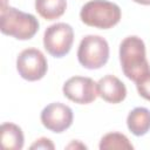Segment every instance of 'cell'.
Segmentation results:
<instances>
[{"instance_id": "e0dca14e", "label": "cell", "mask_w": 150, "mask_h": 150, "mask_svg": "<svg viewBox=\"0 0 150 150\" xmlns=\"http://www.w3.org/2000/svg\"><path fill=\"white\" fill-rule=\"evenodd\" d=\"M137 4H141V5H150V0H132Z\"/></svg>"}, {"instance_id": "8992f818", "label": "cell", "mask_w": 150, "mask_h": 150, "mask_svg": "<svg viewBox=\"0 0 150 150\" xmlns=\"http://www.w3.org/2000/svg\"><path fill=\"white\" fill-rule=\"evenodd\" d=\"M47 60L42 52L36 48L23 49L16 59L19 75L27 81L41 80L47 73Z\"/></svg>"}, {"instance_id": "52a82bcc", "label": "cell", "mask_w": 150, "mask_h": 150, "mask_svg": "<svg viewBox=\"0 0 150 150\" xmlns=\"http://www.w3.org/2000/svg\"><path fill=\"white\" fill-rule=\"evenodd\" d=\"M63 95L79 104H89L98 96L97 83L86 76H73L62 87Z\"/></svg>"}, {"instance_id": "6da1fadb", "label": "cell", "mask_w": 150, "mask_h": 150, "mask_svg": "<svg viewBox=\"0 0 150 150\" xmlns=\"http://www.w3.org/2000/svg\"><path fill=\"white\" fill-rule=\"evenodd\" d=\"M120 62L124 75L135 82L150 71V66L145 57V45L141 38L132 35L121 42Z\"/></svg>"}, {"instance_id": "9c48e42d", "label": "cell", "mask_w": 150, "mask_h": 150, "mask_svg": "<svg viewBox=\"0 0 150 150\" xmlns=\"http://www.w3.org/2000/svg\"><path fill=\"white\" fill-rule=\"evenodd\" d=\"M98 96L109 103H120L127 96L125 84L114 75H105L97 82Z\"/></svg>"}, {"instance_id": "4fadbf2b", "label": "cell", "mask_w": 150, "mask_h": 150, "mask_svg": "<svg viewBox=\"0 0 150 150\" xmlns=\"http://www.w3.org/2000/svg\"><path fill=\"white\" fill-rule=\"evenodd\" d=\"M100 149L101 150H110V149L132 150L134 145L129 142L125 135L120 134V132H109L101 138Z\"/></svg>"}, {"instance_id": "5bb4252c", "label": "cell", "mask_w": 150, "mask_h": 150, "mask_svg": "<svg viewBox=\"0 0 150 150\" xmlns=\"http://www.w3.org/2000/svg\"><path fill=\"white\" fill-rule=\"evenodd\" d=\"M136 88L138 94L143 98L150 101V71H148L136 81Z\"/></svg>"}, {"instance_id": "ba28073f", "label": "cell", "mask_w": 150, "mask_h": 150, "mask_svg": "<svg viewBox=\"0 0 150 150\" xmlns=\"http://www.w3.org/2000/svg\"><path fill=\"white\" fill-rule=\"evenodd\" d=\"M41 122L53 132H62L73 123V110L60 102L50 103L41 111Z\"/></svg>"}, {"instance_id": "8fae6325", "label": "cell", "mask_w": 150, "mask_h": 150, "mask_svg": "<svg viewBox=\"0 0 150 150\" xmlns=\"http://www.w3.org/2000/svg\"><path fill=\"white\" fill-rule=\"evenodd\" d=\"M1 145L4 149L20 150L23 146V132L14 123H4L1 125Z\"/></svg>"}, {"instance_id": "9a60e30c", "label": "cell", "mask_w": 150, "mask_h": 150, "mask_svg": "<svg viewBox=\"0 0 150 150\" xmlns=\"http://www.w3.org/2000/svg\"><path fill=\"white\" fill-rule=\"evenodd\" d=\"M55 146L53 144V142L49 139V138H46V137H41L39 139H36L32 145H30V149H43V150H53Z\"/></svg>"}, {"instance_id": "7c38bea8", "label": "cell", "mask_w": 150, "mask_h": 150, "mask_svg": "<svg viewBox=\"0 0 150 150\" xmlns=\"http://www.w3.org/2000/svg\"><path fill=\"white\" fill-rule=\"evenodd\" d=\"M66 8V0H35V11L46 20L59 19L63 15Z\"/></svg>"}, {"instance_id": "7a4b0ae2", "label": "cell", "mask_w": 150, "mask_h": 150, "mask_svg": "<svg viewBox=\"0 0 150 150\" xmlns=\"http://www.w3.org/2000/svg\"><path fill=\"white\" fill-rule=\"evenodd\" d=\"M39 26L40 23L33 14L25 13L14 7H1L0 30L5 35L18 40H28L36 34Z\"/></svg>"}, {"instance_id": "5b68a950", "label": "cell", "mask_w": 150, "mask_h": 150, "mask_svg": "<svg viewBox=\"0 0 150 150\" xmlns=\"http://www.w3.org/2000/svg\"><path fill=\"white\" fill-rule=\"evenodd\" d=\"M74 42V30L66 22L49 26L43 34L45 49L54 57H62L69 53Z\"/></svg>"}, {"instance_id": "2e32d148", "label": "cell", "mask_w": 150, "mask_h": 150, "mask_svg": "<svg viewBox=\"0 0 150 150\" xmlns=\"http://www.w3.org/2000/svg\"><path fill=\"white\" fill-rule=\"evenodd\" d=\"M79 146H81L82 149H87V146H86L84 144L80 143L79 141H76V142H73V143H70L69 145H67V148H68V149H71V148H79Z\"/></svg>"}, {"instance_id": "30bf717a", "label": "cell", "mask_w": 150, "mask_h": 150, "mask_svg": "<svg viewBox=\"0 0 150 150\" xmlns=\"http://www.w3.org/2000/svg\"><path fill=\"white\" fill-rule=\"evenodd\" d=\"M128 129L135 136H143L150 130V110L143 107L132 109L127 117Z\"/></svg>"}, {"instance_id": "3957f363", "label": "cell", "mask_w": 150, "mask_h": 150, "mask_svg": "<svg viewBox=\"0 0 150 150\" xmlns=\"http://www.w3.org/2000/svg\"><path fill=\"white\" fill-rule=\"evenodd\" d=\"M80 18L87 26L108 29L120 22L121 8L108 0H91L82 6Z\"/></svg>"}, {"instance_id": "277c9868", "label": "cell", "mask_w": 150, "mask_h": 150, "mask_svg": "<svg viewBox=\"0 0 150 150\" xmlns=\"http://www.w3.org/2000/svg\"><path fill=\"white\" fill-rule=\"evenodd\" d=\"M109 59V45L100 35L84 36L77 49V60L87 69H98Z\"/></svg>"}]
</instances>
